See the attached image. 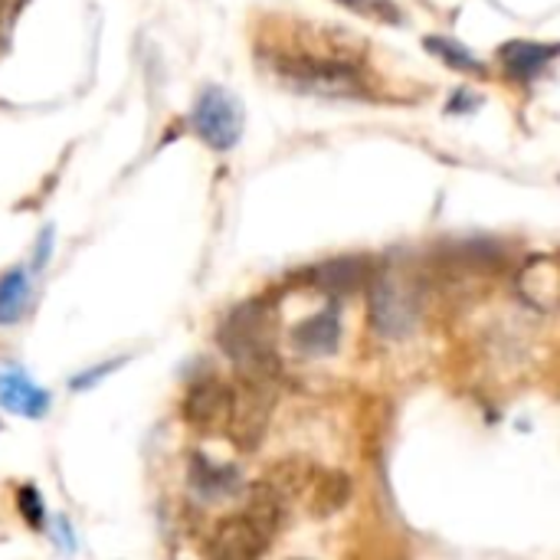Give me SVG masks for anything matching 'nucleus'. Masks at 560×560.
Masks as SVG:
<instances>
[{"mask_svg":"<svg viewBox=\"0 0 560 560\" xmlns=\"http://www.w3.org/2000/svg\"><path fill=\"white\" fill-rule=\"evenodd\" d=\"M276 75L302 95L335 98V102H371L374 89L364 69L335 52H308V49H272Z\"/></svg>","mask_w":560,"mask_h":560,"instance_id":"f257e3e1","label":"nucleus"},{"mask_svg":"<svg viewBox=\"0 0 560 560\" xmlns=\"http://www.w3.org/2000/svg\"><path fill=\"white\" fill-rule=\"evenodd\" d=\"M220 348L240 371L243 384L269 387L279 377V351H276V325L272 308L266 302H246L226 315L220 325Z\"/></svg>","mask_w":560,"mask_h":560,"instance_id":"f03ea898","label":"nucleus"},{"mask_svg":"<svg viewBox=\"0 0 560 560\" xmlns=\"http://www.w3.org/2000/svg\"><path fill=\"white\" fill-rule=\"evenodd\" d=\"M368 312H371V328L381 338H407L417 328V322H420L417 292L397 272L374 276L371 299H368Z\"/></svg>","mask_w":560,"mask_h":560,"instance_id":"7ed1b4c3","label":"nucleus"},{"mask_svg":"<svg viewBox=\"0 0 560 560\" xmlns=\"http://www.w3.org/2000/svg\"><path fill=\"white\" fill-rule=\"evenodd\" d=\"M190 125L197 131V138L213 148V151H230L240 135H243V108L240 102L220 89V85H210L200 92V98L194 102V112H190Z\"/></svg>","mask_w":560,"mask_h":560,"instance_id":"20e7f679","label":"nucleus"},{"mask_svg":"<svg viewBox=\"0 0 560 560\" xmlns=\"http://www.w3.org/2000/svg\"><path fill=\"white\" fill-rule=\"evenodd\" d=\"M272 538H276V535L243 509L240 515L223 518V522L210 532V538H207V558L259 560L266 555V548H269Z\"/></svg>","mask_w":560,"mask_h":560,"instance_id":"39448f33","label":"nucleus"},{"mask_svg":"<svg viewBox=\"0 0 560 560\" xmlns=\"http://www.w3.org/2000/svg\"><path fill=\"white\" fill-rule=\"evenodd\" d=\"M233 404H236V390L220 381V377H203L197 381L187 397H184V417L190 427L197 430H226L230 417H233Z\"/></svg>","mask_w":560,"mask_h":560,"instance_id":"423d86ee","label":"nucleus"},{"mask_svg":"<svg viewBox=\"0 0 560 560\" xmlns=\"http://www.w3.org/2000/svg\"><path fill=\"white\" fill-rule=\"evenodd\" d=\"M269 413H272V404H269V394L266 387L259 384H243L236 390V404H233V417H230V440L243 450H253L259 446V440L266 436V427H269Z\"/></svg>","mask_w":560,"mask_h":560,"instance_id":"0eeeda50","label":"nucleus"},{"mask_svg":"<svg viewBox=\"0 0 560 560\" xmlns=\"http://www.w3.org/2000/svg\"><path fill=\"white\" fill-rule=\"evenodd\" d=\"M560 56V43H535V39H509L499 46L502 75L515 85L535 82Z\"/></svg>","mask_w":560,"mask_h":560,"instance_id":"6e6552de","label":"nucleus"},{"mask_svg":"<svg viewBox=\"0 0 560 560\" xmlns=\"http://www.w3.org/2000/svg\"><path fill=\"white\" fill-rule=\"evenodd\" d=\"M518 295L541 308V312H551L560 305V262L548 259V256H538L532 259L522 272H518Z\"/></svg>","mask_w":560,"mask_h":560,"instance_id":"1a4fd4ad","label":"nucleus"},{"mask_svg":"<svg viewBox=\"0 0 560 560\" xmlns=\"http://www.w3.org/2000/svg\"><path fill=\"white\" fill-rule=\"evenodd\" d=\"M368 279H371V266L361 256H338V259L322 262L312 272L315 289H322L325 295H335V299L351 295V292H361Z\"/></svg>","mask_w":560,"mask_h":560,"instance_id":"9d476101","label":"nucleus"},{"mask_svg":"<svg viewBox=\"0 0 560 560\" xmlns=\"http://www.w3.org/2000/svg\"><path fill=\"white\" fill-rule=\"evenodd\" d=\"M292 345L308 354V358H325L335 354L341 345V318L335 308H322L312 318H305L302 325H295L292 331Z\"/></svg>","mask_w":560,"mask_h":560,"instance_id":"9b49d317","label":"nucleus"},{"mask_svg":"<svg viewBox=\"0 0 560 560\" xmlns=\"http://www.w3.org/2000/svg\"><path fill=\"white\" fill-rule=\"evenodd\" d=\"M0 407L16 417H43L49 410V394L23 371H0Z\"/></svg>","mask_w":560,"mask_h":560,"instance_id":"f8f14e48","label":"nucleus"},{"mask_svg":"<svg viewBox=\"0 0 560 560\" xmlns=\"http://www.w3.org/2000/svg\"><path fill=\"white\" fill-rule=\"evenodd\" d=\"M351 476L348 472H322L312 482V515L315 518H328L335 512H341L351 502Z\"/></svg>","mask_w":560,"mask_h":560,"instance_id":"ddd939ff","label":"nucleus"},{"mask_svg":"<svg viewBox=\"0 0 560 560\" xmlns=\"http://www.w3.org/2000/svg\"><path fill=\"white\" fill-rule=\"evenodd\" d=\"M190 482H194V489L203 492L207 499H220V495L236 492L240 472H236L233 466H217V463L197 456V459L190 463Z\"/></svg>","mask_w":560,"mask_h":560,"instance_id":"4468645a","label":"nucleus"},{"mask_svg":"<svg viewBox=\"0 0 560 560\" xmlns=\"http://www.w3.org/2000/svg\"><path fill=\"white\" fill-rule=\"evenodd\" d=\"M262 482H266L276 495H282L285 502H292L295 495H302L305 489H312L315 469H312L305 459H285V463H279Z\"/></svg>","mask_w":560,"mask_h":560,"instance_id":"2eb2a0df","label":"nucleus"},{"mask_svg":"<svg viewBox=\"0 0 560 560\" xmlns=\"http://www.w3.org/2000/svg\"><path fill=\"white\" fill-rule=\"evenodd\" d=\"M427 52H433L440 62H446L450 69L463 72V75H489V66L482 59H476L459 39H450V36H427L423 39Z\"/></svg>","mask_w":560,"mask_h":560,"instance_id":"dca6fc26","label":"nucleus"},{"mask_svg":"<svg viewBox=\"0 0 560 560\" xmlns=\"http://www.w3.org/2000/svg\"><path fill=\"white\" fill-rule=\"evenodd\" d=\"M30 302V276L23 269H10L0 279V325H13Z\"/></svg>","mask_w":560,"mask_h":560,"instance_id":"f3484780","label":"nucleus"},{"mask_svg":"<svg viewBox=\"0 0 560 560\" xmlns=\"http://www.w3.org/2000/svg\"><path fill=\"white\" fill-rule=\"evenodd\" d=\"M341 7H348L351 13L358 16H368V20H377V23H390V26H400L404 23V13L394 0H338Z\"/></svg>","mask_w":560,"mask_h":560,"instance_id":"a211bd4d","label":"nucleus"},{"mask_svg":"<svg viewBox=\"0 0 560 560\" xmlns=\"http://www.w3.org/2000/svg\"><path fill=\"white\" fill-rule=\"evenodd\" d=\"M20 515H26L30 525H39L43 522V502L36 495V489H20Z\"/></svg>","mask_w":560,"mask_h":560,"instance_id":"6ab92c4d","label":"nucleus"},{"mask_svg":"<svg viewBox=\"0 0 560 560\" xmlns=\"http://www.w3.org/2000/svg\"><path fill=\"white\" fill-rule=\"evenodd\" d=\"M479 95L476 92H469V89H456L453 95H450V105H446V112L453 115V112H472V108H479Z\"/></svg>","mask_w":560,"mask_h":560,"instance_id":"aec40b11","label":"nucleus"}]
</instances>
